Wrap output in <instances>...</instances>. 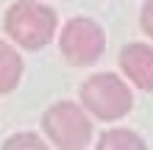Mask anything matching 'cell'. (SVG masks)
Masks as SVG:
<instances>
[{"label":"cell","mask_w":153,"mask_h":150,"mask_svg":"<svg viewBox=\"0 0 153 150\" xmlns=\"http://www.w3.org/2000/svg\"><path fill=\"white\" fill-rule=\"evenodd\" d=\"M6 33L25 50H39L56 33V14L53 8L31 0H20L6 14Z\"/></svg>","instance_id":"6da1fadb"},{"label":"cell","mask_w":153,"mask_h":150,"mask_svg":"<svg viewBox=\"0 0 153 150\" xmlns=\"http://www.w3.org/2000/svg\"><path fill=\"white\" fill-rule=\"evenodd\" d=\"M81 100L97 120H120L131 111V92L117 75L100 72L86 78L81 86Z\"/></svg>","instance_id":"7a4b0ae2"},{"label":"cell","mask_w":153,"mask_h":150,"mask_svg":"<svg viewBox=\"0 0 153 150\" xmlns=\"http://www.w3.org/2000/svg\"><path fill=\"white\" fill-rule=\"evenodd\" d=\"M45 134L56 147L64 150H81L89 145L92 139V122L86 120V114L81 111V106L75 103H56L45 111Z\"/></svg>","instance_id":"3957f363"},{"label":"cell","mask_w":153,"mask_h":150,"mask_svg":"<svg viewBox=\"0 0 153 150\" xmlns=\"http://www.w3.org/2000/svg\"><path fill=\"white\" fill-rule=\"evenodd\" d=\"M59 45H61V53H64V58L70 64L86 67L100 58V53L106 47V36L97 22L86 20V17H75V20H70L64 25Z\"/></svg>","instance_id":"277c9868"},{"label":"cell","mask_w":153,"mask_h":150,"mask_svg":"<svg viewBox=\"0 0 153 150\" xmlns=\"http://www.w3.org/2000/svg\"><path fill=\"white\" fill-rule=\"evenodd\" d=\"M120 67L139 89H153V47L148 45H128L120 53Z\"/></svg>","instance_id":"5b68a950"},{"label":"cell","mask_w":153,"mask_h":150,"mask_svg":"<svg viewBox=\"0 0 153 150\" xmlns=\"http://www.w3.org/2000/svg\"><path fill=\"white\" fill-rule=\"evenodd\" d=\"M22 75V58L11 45L0 42V95H8L20 83Z\"/></svg>","instance_id":"8992f818"},{"label":"cell","mask_w":153,"mask_h":150,"mask_svg":"<svg viewBox=\"0 0 153 150\" xmlns=\"http://www.w3.org/2000/svg\"><path fill=\"white\" fill-rule=\"evenodd\" d=\"M100 150H142L145 142L131 134V131H109V134L100 136V142H97Z\"/></svg>","instance_id":"52a82bcc"},{"label":"cell","mask_w":153,"mask_h":150,"mask_svg":"<svg viewBox=\"0 0 153 150\" xmlns=\"http://www.w3.org/2000/svg\"><path fill=\"white\" fill-rule=\"evenodd\" d=\"M3 147L8 150V147H45V145L39 142V136H33V134H17V136L8 139Z\"/></svg>","instance_id":"ba28073f"},{"label":"cell","mask_w":153,"mask_h":150,"mask_svg":"<svg viewBox=\"0 0 153 150\" xmlns=\"http://www.w3.org/2000/svg\"><path fill=\"white\" fill-rule=\"evenodd\" d=\"M139 22H142V31L153 39V0H148L142 6V14H139Z\"/></svg>","instance_id":"9c48e42d"}]
</instances>
